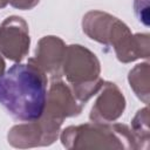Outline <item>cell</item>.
<instances>
[{"instance_id":"obj_1","label":"cell","mask_w":150,"mask_h":150,"mask_svg":"<svg viewBox=\"0 0 150 150\" xmlns=\"http://www.w3.org/2000/svg\"><path fill=\"white\" fill-rule=\"evenodd\" d=\"M47 102V75L34 62L16 63L0 75V104L18 121L39 120Z\"/></svg>"},{"instance_id":"obj_2","label":"cell","mask_w":150,"mask_h":150,"mask_svg":"<svg viewBox=\"0 0 150 150\" xmlns=\"http://www.w3.org/2000/svg\"><path fill=\"white\" fill-rule=\"evenodd\" d=\"M62 71L71 84L74 95L82 104L104 83L100 79V62L96 55L80 45L66 47Z\"/></svg>"},{"instance_id":"obj_7","label":"cell","mask_w":150,"mask_h":150,"mask_svg":"<svg viewBox=\"0 0 150 150\" xmlns=\"http://www.w3.org/2000/svg\"><path fill=\"white\" fill-rule=\"evenodd\" d=\"M64 52L66 46L60 38L45 36L40 40L33 60L46 75H50L53 79L60 77Z\"/></svg>"},{"instance_id":"obj_10","label":"cell","mask_w":150,"mask_h":150,"mask_svg":"<svg viewBox=\"0 0 150 150\" xmlns=\"http://www.w3.org/2000/svg\"><path fill=\"white\" fill-rule=\"evenodd\" d=\"M7 2H8V0H0V8H2V7H5Z\"/></svg>"},{"instance_id":"obj_5","label":"cell","mask_w":150,"mask_h":150,"mask_svg":"<svg viewBox=\"0 0 150 150\" xmlns=\"http://www.w3.org/2000/svg\"><path fill=\"white\" fill-rule=\"evenodd\" d=\"M82 110V103L76 98L74 93L63 82L56 81L52 84L47 94L43 117L61 123L66 117L79 115Z\"/></svg>"},{"instance_id":"obj_8","label":"cell","mask_w":150,"mask_h":150,"mask_svg":"<svg viewBox=\"0 0 150 150\" xmlns=\"http://www.w3.org/2000/svg\"><path fill=\"white\" fill-rule=\"evenodd\" d=\"M8 2L19 9H30L39 2V0H8Z\"/></svg>"},{"instance_id":"obj_3","label":"cell","mask_w":150,"mask_h":150,"mask_svg":"<svg viewBox=\"0 0 150 150\" xmlns=\"http://www.w3.org/2000/svg\"><path fill=\"white\" fill-rule=\"evenodd\" d=\"M82 26L83 32L90 39L104 45H112L115 49L131 35L129 28L122 21L100 11L87 13Z\"/></svg>"},{"instance_id":"obj_4","label":"cell","mask_w":150,"mask_h":150,"mask_svg":"<svg viewBox=\"0 0 150 150\" xmlns=\"http://www.w3.org/2000/svg\"><path fill=\"white\" fill-rule=\"evenodd\" d=\"M29 34L26 21L20 16H9L0 26V53L19 62L29 49Z\"/></svg>"},{"instance_id":"obj_6","label":"cell","mask_w":150,"mask_h":150,"mask_svg":"<svg viewBox=\"0 0 150 150\" xmlns=\"http://www.w3.org/2000/svg\"><path fill=\"white\" fill-rule=\"evenodd\" d=\"M101 89L102 93L91 108L90 120L95 123H109L123 114L125 100L115 83L104 82Z\"/></svg>"},{"instance_id":"obj_9","label":"cell","mask_w":150,"mask_h":150,"mask_svg":"<svg viewBox=\"0 0 150 150\" xmlns=\"http://www.w3.org/2000/svg\"><path fill=\"white\" fill-rule=\"evenodd\" d=\"M4 70H5V62H4L2 57L0 56V75L4 74Z\"/></svg>"}]
</instances>
